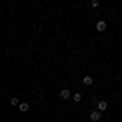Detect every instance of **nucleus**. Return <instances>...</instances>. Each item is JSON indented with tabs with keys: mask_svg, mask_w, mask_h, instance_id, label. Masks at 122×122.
<instances>
[{
	"mask_svg": "<svg viewBox=\"0 0 122 122\" xmlns=\"http://www.w3.org/2000/svg\"><path fill=\"white\" fill-rule=\"evenodd\" d=\"M96 29H98V31H104V29H106V23H104V21H98Z\"/></svg>",
	"mask_w": 122,
	"mask_h": 122,
	"instance_id": "nucleus-2",
	"label": "nucleus"
},
{
	"mask_svg": "<svg viewBox=\"0 0 122 122\" xmlns=\"http://www.w3.org/2000/svg\"><path fill=\"white\" fill-rule=\"evenodd\" d=\"M10 103H11V106H16V104H18V99H16V98H11Z\"/></svg>",
	"mask_w": 122,
	"mask_h": 122,
	"instance_id": "nucleus-8",
	"label": "nucleus"
},
{
	"mask_svg": "<svg viewBox=\"0 0 122 122\" xmlns=\"http://www.w3.org/2000/svg\"><path fill=\"white\" fill-rule=\"evenodd\" d=\"M93 83V78L91 76H85L83 78V85H91Z\"/></svg>",
	"mask_w": 122,
	"mask_h": 122,
	"instance_id": "nucleus-6",
	"label": "nucleus"
},
{
	"mask_svg": "<svg viewBox=\"0 0 122 122\" xmlns=\"http://www.w3.org/2000/svg\"><path fill=\"white\" fill-rule=\"evenodd\" d=\"M60 98H62V99L70 98V91H68V90H62V91H60Z\"/></svg>",
	"mask_w": 122,
	"mask_h": 122,
	"instance_id": "nucleus-3",
	"label": "nucleus"
},
{
	"mask_svg": "<svg viewBox=\"0 0 122 122\" xmlns=\"http://www.w3.org/2000/svg\"><path fill=\"white\" fill-rule=\"evenodd\" d=\"M28 109H29V104L28 103H21V104H20V111H21V112H26Z\"/></svg>",
	"mask_w": 122,
	"mask_h": 122,
	"instance_id": "nucleus-5",
	"label": "nucleus"
},
{
	"mask_svg": "<svg viewBox=\"0 0 122 122\" xmlns=\"http://www.w3.org/2000/svg\"><path fill=\"white\" fill-rule=\"evenodd\" d=\"M73 99H75V103H80V101H81V94H80V93H76L75 96H73Z\"/></svg>",
	"mask_w": 122,
	"mask_h": 122,
	"instance_id": "nucleus-7",
	"label": "nucleus"
},
{
	"mask_svg": "<svg viewBox=\"0 0 122 122\" xmlns=\"http://www.w3.org/2000/svg\"><path fill=\"white\" fill-rule=\"evenodd\" d=\"M90 119H91L93 122H98L99 119H101V112H99V111H93V112L90 114Z\"/></svg>",
	"mask_w": 122,
	"mask_h": 122,
	"instance_id": "nucleus-1",
	"label": "nucleus"
},
{
	"mask_svg": "<svg viewBox=\"0 0 122 122\" xmlns=\"http://www.w3.org/2000/svg\"><path fill=\"white\" fill-rule=\"evenodd\" d=\"M98 109H99V111L107 109V103H106V101H99V103H98Z\"/></svg>",
	"mask_w": 122,
	"mask_h": 122,
	"instance_id": "nucleus-4",
	"label": "nucleus"
}]
</instances>
